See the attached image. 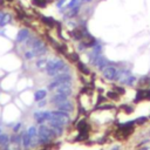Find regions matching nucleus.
<instances>
[{"label":"nucleus","instance_id":"nucleus-10","mask_svg":"<svg viewBox=\"0 0 150 150\" xmlns=\"http://www.w3.org/2000/svg\"><path fill=\"white\" fill-rule=\"evenodd\" d=\"M28 35H29V32H28V29H26V28H24V29H21V31H19V33H18V36H17V41L18 42H24L25 40H27Z\"/></svg>","mask_w":150,"mask_h":150},{"label":"nucleus","instance_id":"nucleus-4","mask_svg":"<svg viewBox=\"0 0 150 150\" xmlns=\"http://www.w3.org/2000/svg\"><path fill=\"white\" fill-rule=\"evenodd\" d=\"M117 75H119L117 69L113 66H107L106 68L103 69V76H104V79H107V80H110V81L116 80Z\"/></svg>","mask_w":150,"mask_h":150},{"label":"nucleus","instance_id":"nucleus-7","mask_svg":"<svg viewBox=\"0 0 150 150\" xmlns=\"http://www.w3.org/2000/svg\"><path fill=\"white\" fill-rule=\"evenodd\" d=\"M93 63H94L96 67H99L100 69H103V68H106V67L108 66L109 62H108V60H106L103 56L96 55V56H95V59L93 60Z\"/></svg>","mask_w":150,"mask_h":150},{"label":"nucleus","instance_id":"nucleus-20","mask_svg":"<svg viewBox=\"0 0 150 150\" xmlns=\"http://www.w3.org/2000/svg\"><path fill=\"white\" fill-rule=\"evenodd\" d=\"M73 35L75 36V39H78V40H80V39H82V36H83V34L81 33L79 29H75L74 32H73Z\"/></svg>","mask_w":150,"mask_h":150},{"label":"nucleus","instance_id":"nucleus-11","mask_svg":"<svg viewBox=\"0 0 150 150\" xmlns=\"http://www.w3.org/2000/svg\"><path fill=\"white\" fill-rule=\"evenodd\" d=\"M67 99H68V96L65 94H59V93H56L55 95H54L53 97H52V101H53L55 104H58V103H61V102H65V101H67Z\"/></svg>","mask_w":150,"mask_h":150},{"label":"nucleus","instance_id":"nucleus-29","mask_svg":"<svg viewBox=\"0 0 150 150\" xmlns=\"http://www.w3.org/2000/svg\"><path fill=\"white\" fill-rule=\"evenodd\" d=\"M4 5V0H0V6H3Z\"/></svg>","mask_w":150,"mask_h":150},{"label":"nucleus","instance_id":"nucleus-21","mask_svg":"<svg viewBox=\"0 0 150 150\" xmlns=\"http://www.w3.org/2000/svg\"><path fill=\"white\" fill-rule=\"evenodd\" d=\"M79 68H80V70H81V72L86 73V74H89V70H88V68H87V67L84 66L83 63H81V62H79Z\"/></svg>","mask_w":150,"mask_h":150},{"label":"nucleus","instance_id":"nucleus-5","mask_svg":"<svg viewBox=\"0 0 150 150\" xmlns=\"http://www.w3.org/2000/svg\"><path fill=\"white\" fill-rule=\"evenodd\" d=\"M56 93L59 94H65L67 96H69L72 94V87H70V82H63V83H60L58 87L55 88Z\"/></svg>","mask_w":150,"mask_h":150},{"label":"nucleus","instance_id":"nucleus-32","mask_svg":"<svg viewBox=\"0 0 150 150\" xmlns=\"http://www.w3.org/2000/svg\"><path fill=\"white\" fill-rule=\"evenodd\" d=\"M86 1H89V0H86Z\"/></svg>","mask_w":150,"mask_h":150},{"label":"nucleus","instance_id":"nucleus-23","mask_svg":"<svg viewBox=\"0 0 150 150\" xmlns=\"http://www.w3.org/2000/svg\"><path fill=\"white\" fill-rule=\"evenodd\" d=\"M78 3H79V0H72V1H70V4L68 5V7H74V6L76 5Z\"/></svg>","mask_w":150,"mask_h":150},{"label":"nucleus","instance_id":"nucleus-2","mask_svg":"<svg viewBox=\"0 0 150 150\" xmlns=\"http://www.w3.org/2000/svg\"><path fill=\"white\" fill-rule=\"evenodd\" d=\"M69 115L68 113L66 111H61V110H58V111H52V117H50L49 121H54V122L59 123L61 125H65L67 123L69 122Z\"/></svg>","mask_w":150,"mask_h":150},{"label":"nucleus","instance_id":"nucleus-8","mask_svg":"<svg viewBox=\"0 0 150 150\" xmlns=\"http://www.w3.org/2000/svg\"><path fill=\"white\" fill-rule=\"evenodd\" d=\"M56 108L61 111H66V113H70V111H73V109H74L73 108V104L69 101H65V102L58 103V104H56Z\"/></svg>","mask_w":150,"mask_h":150},{"label":"nucleus","instance_id":"nucleus-6","mask_svg":"<svg viewBox=\"0 0 150 150\" xmlns=\"http://www.w3.org/2000/svg\"><path fill=\"white\" fill-rule=\"evenodd\" d=\"M52 117V111H38L34 114V119L38 123H44L45 121H49Z\"/></svg>","mask_w":150,"mask_h":150},{"label":"nucleus","instance_id":"nucleus-9","mask_svg":"<svg viewBox=\"0 0 150 150\" xmlns=\"http://www.w3.org/2000/svg\"><path fill=\"white\" fill-rule=\"evenodd\" d=\"M49 124H50V129L54 131L55 135H61L62 131H63V128H62L61 124L54 122V121H49Z\"/></svg>","mask_w":150,"mask_h":150},{"label":"nucleus","instance_id":"nucleus-16","mask_svg":"<svg viewBox=\"0 0 150 150\" xmlns=\"http://www.w3.org/2000/svg\"><path fill=\"white\" fill-rule=\"evenodd\" d=\"M45 97H46V90H38L34 94V99L36 101H41V100H44Z\"/></svg>","mask_w":150,"mask_h":150},{"label":"nucleus","instance_id":"nucleus-18","mask_svg":"<svg viewBox=\"0 0 150 150\" xmlns=\"http://www.w3.org/2000/svg\"><path fill=\"white\" fill-rule=\"evenodd\" d=\"M33 4L39 7H45L46 6V0H33Z\"/></svg>","mask_w":150,"mask_h":150},{"label":"nucleus","instance_id":"nucleus-13","mask_svg":"<svg viewBox=\"0 0 150 150\" xmlns=\"http://www.w3.org/2000/svg\"><path fill=\"white\" fill-rule=\"evenodd\" d=\"M8 144H9L8 135H6V134H1V135H0V145H1V147H7Z\"/></svg>","mask_w":150,"mask_h":150},{"label":"nucleus","instance_id":"nucleus-3","mask_svg":"<svg viewBox=\"0 0 150 150\" xmlns=\"http://www.w3.org/2000/svg\"><path fill=\"white\" fill-rule=\"evenodd\" d=\"M38 135H39L40 141L42 143H47V142H49L50 140L53 138L55 134L50 128H48L47 125H40L39 130H38Z\"/></svg>","mask_w":150,"mask_h":150},{"label":"nucleus","instance_id":"nucleus-1","mask_svg":"<svg viewBox=\"0 0 150 150\" xmlns=\"http://www.w3.org/2000/svg\"><path fill=\"white\" fill-rule=\"evenodd\" d=\"M66 69H67V67H66V65L63 63V61L56 60V59L48 61L47 65H46V70H47V74L49 75V76H55V75L65 72Z\"/></svg>","mask_w":150,"mask_h":150},{"label":"nucleus","instance_id":"nucleus-14","mask_svg":"<svg viewBox=\"0 0 150 150\" xmlns=\"http://www.w3.org/2000/svg\"><path fill=\"white\" fill-rule=\"evenodd\" d=\"M11 20H12V15H11V14L5 13L3 20L0 21V26H1V27H4V26H6L7 24H9V22H11Z\"/></svg>","mask_w":150,"mask_h":150},{"label":"nucleus","instance_id":"nucleus-27","mask_svg":"<svg viewBox=\"0 0 150 150\" xmlns=\"http://www.w3.org/2000/svg\"><path fill=\"white\" fill-rule=\"evenodd\" d=\"M4 15H5V12H0V21H1V20H3Z\"/></svg>","mask_w":150,"mask_h":150},{"label":"nucleus","instance_id":"nucleus-28","mask_svg":"<svg viewBox=\"0 0 150 150\" xmlns=\"http://www.w3.org/2000/svg\"><path fill=\"white\" fill-rule=\"evenodd\" d=\"M45 103H46V102H45V101H40L39 106H40V107H44V106H45Z\"/></svg>","mask_w":150,"mask_h":150},{"label":"nucleus","instance_id":"nucleus-19","mask_svg":"<svg viewBox=\"0 0 150 150\" xmlns=\"http://www.w3.org/2000/svg\"><path fill=\"white\" fill-rule=\"evenodd\" d=\"M35 55V53H34L33 50H29V52H26L25 53V59H27V60H31V59H33Z\"/></svg>","mask_w":150,"mask_h":150},{"label":"nucleus","instance_id":"nucleus-30","mask_svg":"<svg viewBox=\"0 0 150 150\" xmlns=\"http://www.w3.org/2000/svg\"><path fill=\"white\" fill-rule=\"evenodd\" d=\"M0 135H1V129H0Z\"/></svg>","mask_w":150,"mask_h":150},{"label":"nucleus","instance_id":"nucleus-24","mask_svg":"<svg viewBox=\"0 0 150 150\" xmlns=\"http://www.w3.org/2000/svg\"><path fill=\"white\" fill-rule=\"evenodd\" d=\"M101 52V46H96V47L94 48V53L95 54H99Z\"/></svg>","mask_w":150,"mask_h":150},{"label":"nucleus","instance_id":"nucleus-22","mask_svg":"<svg viewBox=\"0 0 150 150\" xmlns=\"http://www.w3.org/2000/svg\"><path fill=\"white\" fill-rule=\"evenodd\" d=\"M46 65H47V61H46V60H40V61L36 63V66L39 67V68H41V67L46 66Z\"/></svg>","mask_w":150,"mask_h":150},{"label":"nucleus","instance_id":"nucleus-26","mask_svg":"<svg viewBox=\"0 0 150 150\" xmlns=\"http://www.w3.org/2000/svg\"><path fill=\"white\" fill-rule=\"evenodd\" d=\"M136 121H137V123H144L147 121V117H142V119H138Z\"/></svg>","mask_w":150,"mask_h":150},{"label":"nucleus","instance_id":"nucleus-25","mask_svg":"<svg viewBox=\"0 0 150 150\" xmlns=\"http://www.w3.org/2000/svg\"><path fill=\"white\" fill-rule=\"evenodd\" d=\"M20 127H21V123H18V124L15 125V127H14V129H13L14 133H18V130L20 129Z\"/></svg>","mask_w":150,"mask_h":150},{"label":"nucleus","instance_id":"nucleus-31","mask_svg":"<svg viewBox=\"0 0 150 150\" xmlns=\"http://www.w3.org/2000/svg\"><path fill=\"white\" fill-rule=\"evenodd\" d=\"M7 1H12V0H7Z\"/></svg>","mask_w":150,"mask_h":150},{"label":"nucleus","instance_id":"nucleus-12","mask_svg":"<svg viewBox=\"0 0 150 150\" xmlns=\"http://www.w3.org/2000/svg\"><path fill=\"white\" fill-rule=\"evenodd\" d=\"M21 141H22V144H24V147L25 148H29L32 145V138L29 137V135L27 134V131H26L25 134H22Z\"/></svg>","mask_w":150,"mask_h":150},{"label":"nucleus","instance_id":"nucleus-15","mask_svg":"<svg viewBox=\"0 0 150 150\" xmlns=\"http://www.w3.org/2000/svg\"><path fill=\"white\" fill-rule=\"evenodd\" d=\"M27 134L29 135V137L32 138V144H33V140H35L38 137V131H36L35 127H31V128L27 130Z\"/></svg>","mask_w":150,"mask_h":150},{"label":"nucleus","instance_id":"nucleus-17","mask_svg":"<svg viewBox=\"0 0 150 150\" xmlns=\"http://www.w3.org/2000/svg\"><path fill=\"white\" fill-rule=\"evenodd\" d=\"M42 21L45 22V24H47L49 27H53L54 26V20L52 19V18H47V17H42Z\"/></svg>","mask_w":150,"mask_h":150}]
</instances>
